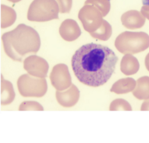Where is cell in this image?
Segmentation results:
<instances>
[{
    "instance_id": "1",
    "label": "cell",
    "mask_w": 149,
    "mask_h": 143,
    "mask_svg": "<svg viewBox=\"0 0 149 143\" xmlns=\"http://www.w3.org/2000/svg\"><path fill=\"white\" fill-rule=\"evenodd\" d=\"M118 58L106 46L89 43L81 46L72 58L75 76L82 83L98 87L105 84L114 72Z\"/></svg>"
},
{
    "instance_id": "2",
    "label": "cell",
    "mask_w": 149,
    "mask_h": 143,
    "mask_svg": "<svg viewBox=\"0 0 149 143\" xmlns=\"http://www.w3.org/2000/svg\"><path fill=\"white\" fill-rule=\"evenodd\" d=\"M2 41L7 56L17 61H22L27 54L36 53L41 45L37 31L24 24H20L14 30L3 34Z\"/></svg>"
},
{
    "instance_id": "3",
    "label": "cell",
    "mask_w": 149,
    "mask_h": 143,
    "mask_svg": "<svg viewBox=\"0 0 149 143\" xmlns=\"http://www.w3.org/2000/svg\"><path fill=\"white\" fill-rule=\"evenodd\" d=\"M58 18V8L54 0H34L27 12L31 21L42 22Z\"/></svg>"
},
{
    "instance_id": "4",
    "label": "cell",
    "mask_w": 149,
    "mask_h": 143,
    "mask_svg": "<svg viewBox=\"0 0 149 143\" xmlns=\"http://www.w3.org/2000/svg\"><path fill=\"white\" fill-rule=\"evenodd\" d=\"M115 45L122 53L140 52L149 46V36L144 32H125L117 38Z\"/></svg>"
},
{
    "instance_id": "5",
    "label": "cell",
    "mask_w": 149,
    "mask_h": 143,
    "mask_svg": "<svg viewBox=\"0 0 149 143\" xmlns=\"http://www.w3.org/2000/svg\"><path fill=\"white\" fill-rule=\"evenodd\" d=\"M20 94L25 97H41L47 91V83L45 78L34 77L30 74L21 75L17 82Z\"/></svg>"
},
{
    "instance_id": "6",
    "label": "cell",
    "mask_w": 149,
    "mask_h": 143,
    "mask_svg": "<svg viewBox=\"0 0 149 143\" xmlns=\"http://www.w3.org/2000/svg\"><path fill=\"white\" fill-rule=\"evenodd\" d=\"M49 78L52 85L59 91L64 90L72 85V78L68 68L64 64L55 65L51 72Z\"/></svg>"
},
{
    "instance_id": "7",
    "label": "cell",
    "mask_w": 149,
    "mask_h": 143,
    "mask_svg": "<svg viewBox=\"0 0 149 143\" xmlns=\"http://www.w3.org/2000/svg\"><path fill=\"white\" fill-rule=\"evenodd\" d=\"M23 67L29 74L37 78H45L49 69L47 61L36 55L26 57L23 62Z\"/></svg>"
},
{
    "instance_id": "8",
    "label": "cell",
    "mask_w": 149,
    "mask_h": 143,
    "mask_svg": "<svg viewBox=\"0 0 149 143\" xmlns=\"http://www.w3.org/2000/svg\"><path fill=\"white\" fill-rule=\"evenodd\" d=\"M80 91L78 88L72 84L68 89L56 91V98L58 102L63 107L70 108L74 106L79 101Z\"/></svg>"
},
{
    "instance_id": "9",
    "label": "cell",
    "mask_w": 149,
    "mask_h": 143,
    "mask_svg": "<svg viewBox=\"0 0 149 143\" xmlns=\"http://www.w3.org/2000/svg\"><path fill=\"white\" fill-rule=\"evenodd\" d=\"M59 33L65 40L71 41L77 38L80 34V31L74 20H66L60 27Z\"/></svg>"
},
{
    "instance_id": "10",
    "label": "cell",
    "mask_w": 149,
    "mask_h": 143,
    "mask_svg": "<svg viewBox=\"0 0 149 143\" xmlns=\"http://www.w3.org/2000/svg\"><path fill=\"white\" fill-rule=\"evenodd\" d=\"M136 83V80L132 78H122L113 84L110 91L118 94H126L134 90Z\"/></svg>"
},
{
    "instance_id": "11",
    "label": "cell",
    "mask_w": 149,
    "mask_h": 143,
    "mask_svg": "<svg viewBox=\"0 0 149 143\" xmlns=\"http://www.w3.org/2000/svg\"><path fill=\"white\" fill-rule=\"evenodd\" d=\"M133 95L139 100L149 98V76H144L139 78L136 83Z\"/></svg>"
},
{
    "instance_id": "12",
    "label": "cell",
    "mask_w": 149,
    "mask_h": 143,
    "mask_svg": "<svg viewBox=\"0 0 149 143\" xmlns=\"http://www.w3.org/2000/svg\"><path fill=\"white\" fill-rule=\"evenodd\" d=\"M139 63L137 60L130 55L125 56L122 60L120 70L126 75H132L139 71Z\"/></svg>"
},
{
    "instance_id": "13",
    "label": "cell",
    "mask_w": 149,
    "mask_h": 143,
    "mask_svg": "<svg viewBox=\"0 0 149 143\" xmlns=\"http://www.w3.org/2000/svg\"><path fill=\"white\" fill-rule=\"evenodd\" d=\"M15 97V93L12 83L3 79H1V104L8 105L10 104Z\"/></svg>"
},
{
    "instance_id": "14",
    "label": "cell",
    "mask_w": 149,
    "mask_h": 143,
    "mask_svg": "<svg viewBox=\"0 0 149 143\" xmlns=\"http://www.w3.org/2000/svg\"><path fill=\"white\" fill-rule=\"evenodd\" d=\"M1 13V28L9 27L15 23L16 19V13L12 8L6 5H2Z\"/></svg>"
},
{
    "instance_id": "15",
    "label": "cell",
    "mask_w": 149,
    "mask_h": 143,
    "mask_svg": "<svg viewBox=\"0 0 149 143\" xmlns=\"http://www.w3.org/2000/svg\"><path fill=\"white\" fill-rule=\"evenodd\" d=\"M125 15L122 16V22L126 27H129L131 29L135 28L137 27H140L143 25L144 20L139 15H132L130 13L129 15Z\"/></svg>"
},
{
    "instance_id": "16",
    "label": "cell",
    "mask_w": 149,
    "mask_h": 143,
    "mask_svg": "<svg viewBox=\"0 0 149 143\" xmlns=\"http://www.w3.org/2000/svg\"><path fill=\"white\" fill-rule=\"evenodd\" d=\"M110 111H132L130 104L125 100L117 98L112 101L109 105Z\"/></svg>"
},
{
    "instance_id": "17",
    "label": "cell",
    "mask_w": 149,
    "mask_h": 143,
    "mask_svg": "<svg viewBox=\"0 0 149 143\" xmlns=\"http://www.w3.org/2000/svg\"><path fill=\"white\" fill-rule=\"evenodd\" d=\"M19 111H43L42 106L35 101H26L23 102L19 106Z\"/></svg>"
},
{
    "instance_id": "18",
    "label": "cell",
    "mask_w": 149,
    "mask_h": 143,
    "mask_svg": "<svg viewBox=\"0 0 149 143\" xmlns=\"http://www.w3.org/2000/svg\"><path fill=\"white\" fill-rule=\"evenodd\" d=\"M141 111H149V98L146 100L141 104Z\"/></svg>"
},
{
    "instance_id": "19",
    "label": "cell",
    "mask_w": 149,
    "mask_h": 143,
    "mask_svg": "<svg viewBox=\"0 0 149 143\" xmlns=\"http://www.w3.org/2000/svg\"><path fill=\"white\" fill-rule=\"evenodd\" d=\"M145 64H146V67L147 70L149 71V54H148V55L147 56V57L146 58Z\"/></svg>"
},
{
    "instance_id": "20",
    "label": "cell",
    "mask_w": 149,
    "mask_h": 143,
    "mask_svg": "<svg viewBox=\"0 0 149 143\" xmlns=\"http://www.w3.org/2000/svg\"><path fill=\"white\" fill-rule=\"evenodd\" d=\"M142 3L144 5L149 6V0H142Z\"/></svg>"
},
{
    "instance_id": "21",
    "label": "cell",
    "mask_w": 149,
    "mask_h": 143,
    "mask_svg": "<svg viewBox=\"0 0 149 143\" xmlns=\"http://www.w3.org/2000/svg\"><path fill=\"white\" fill-rule=\"evenodd\" d=\"M8 1H9L10 2H12L13 3H16V2H18L20 1H22V0H8Z\"/></svg>"
},
{
    "instance_id": "22",
    "label": "cell",
    "mask_w": 149,
    "mask_h": 143,
    "mask_svg": "<svg viewBox=\"0 0 149 143\" xmlns=\"http://www.w3.org/2000/svg\"><path fill=\"white\" fill-rule=\"evenodd\" d=\"M108 1H110V0H108Z\"/></svg>"
}]
</instances>
